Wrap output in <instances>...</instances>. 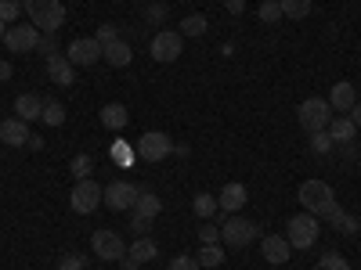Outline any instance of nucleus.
Here are the masks:
<instances>
[{
	"label": "nucleus",
	"mask_w": 361,
	"mask_h": 270,
	"mask_svg": "<svg viewBox=\"0 0 361 270\" xmlns=\"http://www.w3.org/2000/svg\"><path fill=\"white\" fill-rule=\"evenodd\" d=\"M296 198L304 205V213H311L318 220H325V213L336 205V191H333V184H325V180H304Z\"/></svg>",
	"instance_id": "1"
},
{
	"label": "nucleus",
	"mask_w": 361,
	"mask_h": 270,
	"mask_svg": "<svg viewBox=\"0 0 361 270\" xmlns=\"http://www.w3.org/2000/svg\"><path fill=\"white\" fill-rule=\"evenodd\" d=\"M22 8L29 15V22H33L40 33H58L66 22V8L62 0H22Z\"/></svg>",
	"instance_id": "2"
},
{
	"label": "nucleus",
	"mask_w": 361,
	"mask_h": 270,
	"mask_svg": "<svg viewBox=\"0 0 361 270\" xmlns=\"http://www.w3.org/2000/svg\"><path fill=\"white\" fill-rule=\"evenodd\" d=\"M296 123L307 134H322V130H329V123H333V105H329L325 98H304L300 108H296Z\"/></svg>",
	"instance_id": "3"
},
{
	"label": "nucleus",
	"mask_w": 361,
	"mask_h": 270,
	"mask_svg": "<svg viewBox=\"0 0 361 270\" xmlns=\"http://www.w3.org/2000/svg\"><path fill=\"white\" fill-rule=\"evenodd\" d=\"M318 234H322V224H318V217H311V213H296V217L286 220V238H289V245H293L296 252H300V249H314Z\"/></svg>",
	"instance_id": "4"
},
{
	"label": "nucleus",
	"mask_w": 361,
	"mask_h": 270,
	"mask_svg": "<svg viewBox=\"0 0 361 270\" xmlns=\"http://www.w3.org/2000/svg\"><path fill=\"white\" fill-rule=\"evenodd\" d=\"M102 202H105V188L98 184L94 176L76 180L73 191H69V209H73V213H80V217H90Z\"/></svg>",
	"instance_id": "5"
},
{
	"label": "nucleus",
	"mask_w": 361,
	"mask_h": 270,
	"mask_svg": "<svg viewBox=\"0 0 361 270\" xmlns=\"http://www.w3.org/2000/svg\"><path fill=\"white\" fill-rule=\"evenodd\" d=\"M134 155H137L141 162H163L166 155H173V141H170V134H163V130H148V134L137 137Z\"/></svg>",
	"instance_id": "6"
},
{
	"label": "nucleus",
	"mask_w": 361,
	"mask_h": 270,
	"mask_svg": "<svg viewBox=\"0 0 361 270\" xmlns=\"http://www.w3.org/2000/svg\"><path fill=\"white\" fill-rule=\"evenodd\" d=\"M253 238H257V224L246 220V217H238V213H231V217L221 224V242H224L228 249H246Z\"/></svg>",
	"instance_id": "7"
},
{
	"label": "nucleus",
	"mask_w": 361,
	"mask_h": 270,
	"mask_svg": "<svg viewBox=\"0 0 361 270\" xmlns=\"http://www.w3.org/2000/svg\"><path fill=\"white\" fill-rule=\"evenodd\" d=\"M152 62H159V65H170V62H177L180 58V51H185V37L177 33V29H163V33H156L152 37Z\"/></svg>",
	"instance_id": "8"
},
{
	"label": "nucleus",
	"mask_w": 361,
	"mask_h": 270,
	"mask_svg": "<svg viewBox=\"0 0 361 270\" xmlns=\"http://www.w3.org/2000/svg\"><path fill=\"white\" fill-rule=\"evenodd\" d=\"M90 249H94V256L105 259V263H116V259H123V256H127L123 238H119L116 231H109V227H102V231L90 234Z\"/></svg>",
	"instance_id": "9"
},
{
	"label": "nucleus",
	"mask_w": 361,
	"mask_h": 270,
	"mask_svg": "<svg viewBox=\"0 0 361 270\" xmlns=\"http://www.w3.org/2000/svg\"><path fill=\"white\" fill-rule=\"evenodd\" d=\"M40 29L33 25V22H18V25H11L8 33H4V44H8V51H15V54H33L37 51V44H40Z\"/></svg>",
	"instance_id": "10"
},
{
	"label": "nucleus",
	"mask_w": 361,
	"mask_h": 270,
	"mask_svg": "<svg viewBox=\"0 0 361 270\" xmlns=\"http://www.w3.org/2000/svg\"><path fill=\"white\" fill-rule=\"evenodd\" d=\"M137 195H141V188L130 184V180H112V184L105 188V205L116 209V213H123V209H134Z\"/></svg>",
	"instance_id": "11"
},
{
	"label": "nucleus",
	"mask_w": 361,
	"mask_h": 270,
	"mask_svg": "<svg viewBox=\"0 0 361 270\" xmlns=\"http://www.w3.org/2000/svg\"><path fill=\"white\" fill-rule=\"evenodd\" d=\"M66 58H69L73 65H94L98 58H102V44L94 37H76V40H69Z\"/></svg>",
	"instance_id": "12"
},
{
	"label": "nucleus",
	"mask_w": 361,
	"mask_h": 270,
	"mask_svg": "<svg viewBox=\"0 0 361 270\" xmlns=\"http://www.w3.org/2000/svg\"><path fill=\"white\" fill-rule=\"evenodd\" d=\"M260 252H264V259H267V263L282 266V263H289L293 245H289V238H286V234H267L264 242H260Z\"/></svg>",
	"instance_id": "13"
},
{
	"label": "nucleus",
	"mask_w": 361,
	"mask_h": 270,
	"mask_svg": "<svg viewBox=\"0 0 361 270\" xmlns=\"http://www.w3.org/2000/svg\"><path fill=\"white\" fill-rule=\"evenodd\" d=\"M47 76H51V83H58V86H73V83H76V65L69 62L66 54H51V58H47Z\"/></svg>",
	"instance_id": "14"
},
{
	"label": "nucleus",
	"mask_w": 361,
	"mask_h": 270,
	"mask_svg": "<svg viewBox=\"0 0 361 270\" xmlns=\"http://www.w3.org/2000/svg\"><path fill=\"white\" fill-rule=\"evenodd\" d=\"M29 123H22V119L15 115V119H4L0 123V141H4L8 148H22V144H29Z\"/></svg>",
	"instance_id": "15"
},
{
	"label": "nucleus",
	"mask_w": 361,
	"mask_h": 270,
	"mask_svg": "<svg viewBox=\"0 0 361 270\" xmlns=\"http://www.w3.org/2000/svg\"><path fill=\"white\" fill-rule=\"evenodd\" d=\"M246 184H238V180H231V184H224L221 188V195H217V202H221V209L224 213H238V209L246 205Z\"/></svg>",
	"instance_id": "16"
},
{
	"label": "nucleus",
	"mask_w": 361,
	"mask_h": 270,
	"mask_svg": "<svg viewBox=\"0 0 361 270\" xmlns=\"http://www.w3.org/2000/svg\"><path fill=\"white\" fill-rule=\"evenodd\" d=\"M11 108H15V115L22 119V123H33V119H40V112H44V98L40 94H18Z\"/></svg>",
	"instance_id": "17"
},
{
	"label": "nucleus",
	"mask_w": 361,
	"mask_h": 270,
	"mask_svg": "<svg viewBox=\"0 0 361 270\" xmlns=\"http://www.w3.org/2000/svg\"><path fill=\"white\" fill-rule=\"evenodd\" d=\"M102 58L109 65H116V69H123V65H130V58H134V51H130V44L119 37V40H112V44H105L102 47Z\"/></svg>",
	"instance_id": "18"
},
{
	"label": "nucleus",
	"mask_w": 361,
	"mask_h": 270,
	"mask_svg": "<svg viewBox=\"0 0 361 270\" xmlns=\"http://www.w3.org/2000/svg\"><path fill=\"white\" fill-rule=\"evenodd\" d=\"M127 123H130V112H127V105L109 101V105L102 108V127H105V130H127Z\"/></svg>",
	"instance_id": "19"
},
{
	"label": "nucleus",
	"mask_w": 361,
	"mask_h": 270,
	"mask_svg": "<svg viewBox=\"0 0 361 270\" xmlns=\"http://www.w3.org/2000/svg\"><path fill=\"white\" fill-rule=\"evenodd\" d=\"M329 105H333L336 112H350L357 105V94H354V83H336L333 90H329Z\"/></svg>",
	"instance_id": "20"
},
{
	"label": "nucleus",
	"mask_w": 361,
	"mask_h": 270,
	"mask_svg": "<svg viewBox=\"0 0 361 270\" xmlns=\"http://www.w3.org/2000/svg\"><path fill=\"white\" fill-rule=\"evenodd\" d=\"M325 134L333 137V144H350V141L357 137V127H354V119H350V115H336L333 123H329Z\"/></svg>",
	"instance_id": "21"
},
{
	"label": "nucleus",
	"mask_w": 361,
	"mask_h": 270,
	"mask_svg": "<svg viewBox=\"0 0 361 270\" xmlns=\"http://www.w3.org/2000/svg\"><path fill=\"white\" fill-rule=\"evenodd\" d=\"M325 224H333V231H340V234H357L361 231V224L347 213V209H340V205H333L325 213Z\"/></svg>",
	"instance_id": "22"
},
{
	"label": "nucleus",
	"mask_w": 361,
	"mask_h": 270,
	"mask_svg": "<svg viewBox=\"0 0 361 270\" xmlns=\"http://www.w3.org/2000/svg\"><path fill=\"white\" fill-rule=\"evenodd\" d=\"M130 213H137V217H148V220H156V217L163 213V198H159L156 191H141Z\"/></svg>",
	"instance_id": "23"
},
{
	"label": "nucleus",
	"mask_w": 361,
	"mask_h": 270,
	"mask_svg": "<svg viewBox=\"0 0 361 270\" xmlns=\"http://www.w3.org/2000/svg\"><path fill=\"white\" fill-rule=\"evenodd\" d=\"M156 252H159V249H156V242H152L148 234H145V238H137V242L127 249V256H130L134 263H148V259H156Z\"/></svg>",
	"instance_id": "24"
},
{
	"label": "nucleus",
	"mask_w": 361,
	"mask_h": 270,
	"mask_svg": "<svg viewBox=\"0 0 361 270\" xmlns=\"http://www.w3.org/2000/svg\"><path fill=\"white\" fill-rule=\"evenodd\" d=\"M279 8H282V15L286 18H293V22H304L307 15H311V0H279Z\"/></svg>",
	"instance_id": "25"
},
{
	"label": "nucleus",
	"mask_w": 361,
	"mask_h": 270,
	"mask_svg": "<svg viewBox=\"0 0 361 270\" xmlns=\"http://www.w3.org/2000/svg\"><path fill=\"white\" fill-rule=\"evenodd\" d=\"M206 29H209V18L206 15H188V18H180V37H202L206 33Z\"/></svg>",
	"instance_id": "26"
},
{
	"label": "nucleus",
	"mask_w": 361,
	"mask_h": 270,
	"mask_svg": "<svg viewBox=\"0 0 361 270\" xmlns=\"http://www.w3.org/2000/svg\"><path fill=\"white\" fill-rule=\"evenodd\" d=\"M192 209H195V217L199 220H209L221 209V202H217V195H195V202H192Z\"/></svg>",
	"instance_id": "27"
},
{
	"label": "nucleus",
	"mask_w": 361,
	"mask_h": 270,
	"mask_svg": "<svg viewBox=\"0 0 361 270\" xmlns=\"http://www.w3.org/2000/svg\"><path fill=\"white\" fill-rule=\"evenodd\" d=\"M40 119H44L47 127H62V123H66V105H62V101H44Z\"/></svg>",
	"instance_id": "28"
},
{
	"label": "nucleus",
	"mask_w": 361,
	"mask_h": 270,
	"mask_svg": "<svg viewBox=\"0 0 361 270\" xmlns=\"http://www.w3.org/2000/svg\"><path fill=\"white\" fill-rule=\"evenodd\" d=\"M195 259H199V266L214 270V266H221V263H224V249H221V245H202Z\"/></svg>",
	"instance_id": "29"
},
{
	"label": "nucleus",
	"mask_w": 361,
	"mask_h": 270,
	"mask_svg": "<svg viewBox=\"0 0 361 270\" xmlns=\"http://www.w3.org/2000/svg\"><path fill=\"white\" fill-rule=\"evenodd\" d=\"M199 242H202V245H221V224L202 220V224H199Z\"/></svg>",
	"instance_id": "30"
},
{
	"label": "nucleus",
	"mask_w": 361,
	"mask_h": 270,
	"mask_svg": "<svg viewBox=\"0 0 361 270\" xmlns=\"http://www.w3.org/2000/svg\"><path fill=\"white\" fill-rule=\"evenodd\" d=\"M69 169H73V176H76V180H87V176H90V169H94V159H90V155H76V159L69 162Z\"/></svg>",
	"instance_id": "31"
},
{
	"label": "nucleus",
	"mask_w": 361,
	"mask_h": 270,
	"mask_svg": "<svg viewBox=\"0 0 361 270\" xmlns=\"http://www.w3.org/2000/svg\"><path fill=\"white\" fill-rule=\"evenodd\" d=\"M286 15H282V8H279V0H267V4H260V22H267V25H275V22H282Z\"/></svg>",
	"instance_id": "32"
},
{
	"label": "nucleus",
	"mask_w": 361,
	"mask_h": 270,
	"mask_svg": "<svg viewBox=\"0 0 361 270\" xmlns=\"http://www.w3.org/2000/svg\"><path fill=\"white\" fill-rule=\"evenodd\" d=\"M322 270H350V263H347V256H340V252H322V263H318Z\"/></svg>",
	"instance_id": "33"
},
{
	"label": "nucleus",
	"mask_w": 361,
	"mask_h": 270,
	"mask_svg": "<svg viewBox=\"0 0 361 270\" xmlns=\"http://www.w3.org/2000/svg\"><path fill=\"white\" fill-rule=\"evenodd\" d=\"M22 11H25V8L18 4V0H0V22H4V25H8V22H15Z\"/></svg>",
	"instance_id": "34"
},
{
	"label": "nucleus",
	"mask_w": 361,
	"mask_h": 270,
	"mask_svg": "<svg viewBox=\"0 0 361 270\" xmlns=\"http://www.w3.org/2000/svg\"><path fill=\"white\" fill-rule=\"evenodd\" d=\"M311 152L314 155H329V152H333V137H329L325 130L322 134H311Z\"/></svg>",
	"instance_id": "35"
},
{
	"label": "nucleus",
	"mask_w": 361,
	"mask_h": 270,
	"mask_svg": "<svg viewBox=\"0 0 361 270\" xmlns=\"http://www.w3.org/2000/svg\"><path fill=\"white\" fill-rule=\"evenodd\" d=\"M58 270H87V256H80V252H66L62 259H58Z\"/></svg>",
	"instance_id": "36"
},
{
	"label": "nucleus",
	"mask_w": 361,
	"mask_h": 270,
	"mask_svg": "<svg viewBox=\"0 0 361 270\" xmlns=\"http://www.w3.org/2000/svg\"><path fill=\"white\" fill-rule=\"evenodd\" d=\"M94 40H98V44L105 47V44H112V40H119V29H116L112 22H102V25H98V33H94Z\"/></svg>",
	"instance_id": "37"
},
{
	"label": "nucleus",
	"mask_w": 361,
	"mask_h": 270,
	"mask_svg": "<svg viewBox=\"0 0 361 270\" xmlns=\"http://www.w3.org/2000/svg\"><path fill=\"white\" fill-rule=\"evenodd\" d=\"M62 47H58V37L54 33H44L40 37V44H37V54H44V58H51V54H58Z\"/></svg>",
	"instance_id": "38"
},
{
	"label": "nucleus",
	"mask_w": 361,
	"mask_h": 270,
	"mask_svg": "<svg viewBox=\"0 0 361 270\" xmlns=\"http://www.w3.org/2000/svg\"><path fill=\"white\" fill-rule=\"evenodd\" d=\"M166 270H202V266H199L195 256H173V259L166 263Z\"/></svg>",
	"instance_id": "39"
},
{
	"label": "nucleus",
	"mask_w": 361,
	"mask_h": 270,
	"mask_svg": "<svg viewBox=\"0 0 361 270\" xmlns=\"http://www.w3.org/2000/svg\"><path fill=\"white\" fill-rule=\"evenodd\" d=\"M130 231H134L137 238H145L148 231H152V220H148V217H137V213H130Z\"/></svg>",
	"instance_id": "40"
},
{
	"label": "nucleus",
	"mask_w": 361,
	"mask_h": 270,
	"mask_svg": "<svg viewBox=\"0 0 361 270\" xmlns=\"http://www.w3.org/2000/svg\"><path fill=\"white\" fill-rule=\"evenodd\" d=\"M112 159H116V162H123V166H130L134 148H127V144H112Z\"/></svg>",
	"instance_id": "41"
},
{
	"label": "nucleus",
	"mask_w": 361,
	"mask_h": 270,
	"mask_svg": "<svg viewBox=\"0 0 361 270\" xmlns=\"http://www.w3.org/2000/svg\"><path fill=\"white\" fill-rule=\"evenodd\" d=\"M224 8H228V15H243L246 11V0H224Z\"/></svg>",
	"instance_id": "42"
},
{
	"label": "nucleus",
	"mask_w": 361,
	"mask_h": 270,
	"mask_svg": "<svg viewBox=\"0 0 361 270\" xmlns=\"http://www.w3.org/2000/svg\"><path fill=\"white\" fill-rule=\"evenodd\" d=\"M148 18H156V22L166 18V8H163V4H152V8H148Z\"/></svg>",
	"instance_id": "43"
},
{
	"label": "nucleus",
	"mask_w": 361,
	"mask_h": 270,
	"mask_svg": "<svg viewBox=\"0 0 361 270\" xmlns=\"http://www.w3.org/2000/svg\"><path fill=\"white\" fill-rule=\"evenodd\" d=\"M15 76V69H11V62H0V79H11Z\"/></svg>",
	"instance_id": "44"
},
{
	"label": "nucleus",
	"mask_w": 361,
	"mask_h": 270,
	"mask_svg": "<svg viewBox=\"0 0 361 270\" xmlns=\"http://www.w3.org/2000/svg\"><path fill=\"white\" fill-rule=\"evenodd\" d=\"M350 119H354V127H361V101L350 108Z\"/></svg>",
	"instance_id": "45"
},
{
	"label": "nucleus",
	"mask_w": 361,
	"mask_h": 270,
	"mask_svg": "<svg viewBox=\"0 0 361 270\" xmlns=\"http://www.w3.org/2000/svg\"><path fill=\"white\" fill-rule=\"evenodd\" d=\"M119 263H123V270H137V266H141V263H134L130 256H123V259H119Z\"/></svg>",
	"instance_id": "46"
},
{
	"label": "nucleus",
	"mask_w": 361,
	"mask_h": 270,
	"mask_svg": "<svg viewBox=\"0 0 361 270\" xmlns=\"http://www.w3.org/2000/svg\"><path fill=\"white\" fill-rule=\"evenodd\" d=\"M4 33H8V25H4V22H0V44H4Z\"/></svg>",
	"instance_id": "47"
},
{
	"label": "nucleus",
	"mask_w": 361,
	"mask_h": 270,
	"mask_svg": "<svg viewBox=\"0 0 361 270\" xmlns=\"http://www.w3.org/2000/svg\"><path fill=\"white\" fill-rule=\"evenodd\" d=\"M260 4H267V0H260Z\"/></svg>",
	"instance_id": "48"
},
{
	"label": "nucleus",
	"mask_w": 361,
	"mask_h": 270,
	"mask_svg": "<svg viewBox=\"0 0 361 270\" xmlns=\"http://www.w3.org/2000/svg\"><path fill=\"white\" fill-rule=\"evenodd\" d=\"M314 270H322V266H314Z\"/></svg>",
	"instance_id": "49"
},
{
	"label": "nucleus",
	"mask_w": 361,
	"mask_h": 270,
	"mask_svg": "<svg viewBox=\"0 0 361 270\" xmlns=\"http://www.w3.org/2000/svg\"><path fill=\"white\" fill-rule=\"evenodd\" d=\"M357 224H361V220H357Z\"/></svg>",
	"instance_id": "50"
}]
</instances>
